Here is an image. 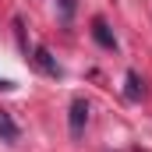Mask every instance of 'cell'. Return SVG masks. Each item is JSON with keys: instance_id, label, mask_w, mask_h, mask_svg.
Returning <instances> with one entry per match:
<instances>
[{"instance_id": "cell-1", "label": "cell", "mask_w": 152, "mask_h": 152, "mask_svg": "<svg viewBox=\"0 0 152 152\" xmlns=\"http://www.w3.org/2000/svg\"><path fill=\"white\" fill-rule=\"evenodd\" d=\"M67 120H71V134L81 138V134H85V124H88V103H85V99H75V103H71V117H67Z\"/></svg>"}, {"instance_id": "cell-2", "label": "cell", "mask_w": 152, "mask_h": 152, "mask_svg": "<svg viewBox=\"0 0 152 152\" xmlns=\"http://www.w3.org/2000/svg\"><path fill=\"white\" fill-rule=\"evenodd\" d=\"M92 36H96V42H99V46H106V50H113V46H117L113 32H110V25H106L103 18H96V21H92Z\"/></svg>"}, {"instance_id": "cell-3", "label": "cell", "mask_w": 152, "mask_h": 152, "mask_svg": "<svg viewBox=\"0 0 152 152\" xmlns=\"http://www.w3.org/2000/svg\"><path fill=\"white\" fill-rule=\"evenodd\" d=\"M32 60H36V64L42 67V71H46V75L60 78V64H57V60L50 57V50H46V46H36V57H32Z\"/></svg>"}, {"instance_id": "cell-4", "label": "cell", "mask_w": 152, "mask_h": 152, "mask_svg": "<svg viewBox=\"0 0 152 152\" xmlns=\"http://www.w3.org/2000/svg\"><path fill=\"white\" fill-rule=\"evenodd\" d=\"M0 138L4 142H18V124H14V117L7 110H0Z\"/></svg>"}, {"instance_id": "cell-5", "label": "cell", "mask_w": 152, "mask_h": 152, "mask_svg": "<svg viewBox=\"0 0 152 152\" xmlns=\"http://www.w3.org/2000/svg\"><path fill=\"white\" fill-rule=\"evenodd\" d=\"M75 11H78V0H57V14H60V21H64V25H71V21H75Z\"/></svg>"}, {"instance_id": "cell-6", "label": "cell", "mask_w": 152, "mask_h": 152, "mask_svg": "<svg viewBox=\"0 0 152 152\" xmlns=\"http://www.w3.org/2000/svg\"><path fill=\"white\" fill-rule=\"evenodd\" d=\"M142 96V78L134 71H127V99H138Z\"/></svg>"}, {"instance_id": "cell-7", "label": "cell", "mask_w": 152, "mask_h": 152, "mask_svg": "<svg viewBox=\"0 0 152 152\" xmlns=\"http://www.w3.org/2000/svg\"><path fill=\"white\" fill-rule=\"evenodd\" d=\"M0 88H11V81H7V78H0Z\"/></svg>"}]
</instances>
